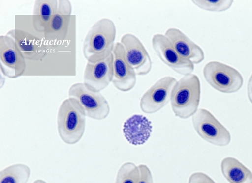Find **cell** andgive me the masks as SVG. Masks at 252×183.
Here are the masks:
<instances>
[{
    "label": "cell",
    "mask_w": 252,
    "mask_h": 183,
    "mask_svg": "<svg viewBox=\"0 0 252 183\" xmlns=\"http://www.w3.org/2000/svg\"><path fill=\"white\" fill-rule=\"evenodd\" d=\"M116 35V27L111 19L104 18L96 22L88 32L83 44V54L88 62H97L112 53Z\"/></svg>",
    "instance_id": "cell-1"
},
{
    "label": "cell",
    "mask_w": 252,
    "mask_h": 183,
    "mask_svg": "<svg viewBox=\"0 0 252 183\" xmlns=\"http://www.w3.org/2000/svg\"><path fill=\"white\" fill-rule=\"evenodd\" d=\"M86 117L76 99L69 97L63 102L57 115L58 131L63 141L73 145L80 140L85 131Z\"/></svg>",
    "instance_id": "cell-2"
},
{
    "label": "cell",
    "mask_w": 252,
    "mask_h": 183,
    "mask_svg": "<svg viewBox=\"0 0 252 183\" xmlns=\"http://www.w3.org/2000/svg\"><path fill=\"white\" fill-rule=\"evenodd\" d=\"M201 93L200 80L197 75H187L177 81L170 101L175 115L184 119L193 116L198 110Z\"/></svg>",
    "instance_id": "cell-3"
},
{
    "label": "cell",
    "mask_w": 252,
    "mask_h": 183,
    "mask_svg": "<svg viewBox=\"0 0 252 183\" xmlns=\"http://www.w3.org/2000/svg\"><path fill=\"white\" fill-rule=\"evenodd\" d=\"M203 74L210 85L223 93L237 92L244 83L243 76L238 70L217 61L207 63L203 68Z\"/></svg>",
    "instance_id": "cell-4"
},
{
    "label": "cell",
    "mask_w": 252,
    "mask_h": 183,
    "mask_svg": "<svg viewBox=\"0 0 252 183\" xmlns=\"http://www.w3.org/2000/svg\"><path fill=\"white\" fill-rule=\"evenodd\" d=\"M197 134L209 143L219 147L228 146L232 137L228 131L208 110L200 108L192 116Z\"/></svg>",
    "instance_id": "cell-5"
},
{
    "label": "cell",
    "mask_w": 252,
    "mask_h": 183,
    "mask_svg": "<svg viewBox=\"0 0 252 183\" xmlns=\"http://www.w3.org/2000/svg\"><path fill=\"white\" fill-rule=\"evenodd\" d=\"M69 97L76 99L86 116L101 120L109 115L111 108L107 100L100 93L89 90L83 83L73 84L69 89Z\"/></svg>",
    "instance_id": "cell-6"
},
{
    "label": "cell",
    "mask_w": 252,
    "mask_h": 183,
    "mask_svg": "<svg viewBox=\"0 0 252 183\" xmlns=\"http://www.w3.org/2000/svg\"><path fill=\"white\" fill-rule=\"evenodd\" d=\"M0 69L10 78L22 76L26 69L25 58L14 38L8 33L0 36Z\"/></svg>",
    "instance_id": "cell-7"
},
{
    "label": "cell",
    "mask_w": 252,
    "mask_h": 183,
    "mask_svg": "<svg viewBox=\"0 0 252 183\" xmlns=\"http://www.w3.org/2000/svg\"><path fill=\"white\" fill-rule=\"evenodd\" d=\"M177 82L174 77L170 76L158 80L141 98V111L152 114L162 109L171 101L172 92Z\"/></svg>",
    "instance_id": "cell-8"
},
{
    "label": "cell",
    "mask_w": 252,
    "mask_h": 183,
    "mask_svg": "<svg viewBox=\"0 0 252 183\" xmlns=\"http://www.w3.org/2000/svg\"><path fill=\"white\" fill-rule=\"evenodd\" d=\"M120 43L126 60L137 75H148L152 69V60L140 40L133 34L126 33L122 36Z\"/></svg>",
    "instance_id": "cell-9"
},
{
    "label": "cell",
    "mask_w": 252,
    "mask_h": 183,
    "mask_svg": "<svg viewBox=\"0 0 252 183\" xmlns=\"http://www.w3.org/2000/svg\"><path fill=\"white\" fill-rule=\"evenodd\" d=\"M152 45L162 62L177 73L184 76L192 74L194 71V65L177 53L164 34H155L152 39Z\"/></svg>",
    "instance_id": "cell-10"
},
{
    "label": "cell",
    "mask_w": 252,
    "mask_h": 183,
    "mask_svg": "<svg viewBox=\"0 0 252 183\" xmlns=\"http://www.w3.org/2000/svg\"><path fill=\"white\" fill-rule=\"evenodd\" d=\"M114 55L97 62H88L83 74V83L90 90L100 92L112 82Z\"/></svg>",
    "instance_id": "cell-11"
},
{
    "label": "cell",
    "mask_w": 252,
    "mask_h": 183,
    "mask_svg": "<svg viewBox=\"0 0 252 183\" xmlns=\"http://www.w3.org/2000/svg\"><path fill=\"white\" fill-rule=\"evenodd\" d=\"M114 55L112 83L118 90L127 92L132 90L137 82V74L126 60L123 46L116 43Z\"/></svg>",
    "instance_id": "cell-12"
},
{
    "label": "cell",
    "mask_w": 252,
    "mask_h": 183,
    "mask_svg": "<svg viewBox=\"0 0 252 183\" xmlns=\"http://www.w3.org/2000/svg\"><path fill=\"white\" fill-rule=\"evenodd\" d=\"M164 35L183 58L194 65L199 64L204 60L202 49L180 29L169 28L165 31Z\"/></svg>",
    "instance_id": "cell-13"
},
{
    "label": "cell",
    "mask_w": 252,
    "mask_h": 183,
    "mask_svg": "<svg viewBox=\"0 0 252 183\" xmlns=\"http://www.w3.org/2000/svg\"><path fill=\"white\" fill-rule=\"evenodd\" d=\"M153 129L152 122L148 118L142 115L134 114L125 121L123 132L130 144L141 146L151 137Z\"/></svg>",
    "instance_id": "cell-14"
},
{
    "label": "cell",
    "mask_w": 252,
    "mask_h": 183,
    "mask_svg": "<svg viewBox=\"0 0 252 183\" xmlns=\"http://www.w3.org/2000/svg\"><path fill=\"white\" fill-rule=\"evenodd\" d=\"M8 33L14 38L25 58L38 60L45 56L46 46L39 38L20 30H11Z\"/></svg>",
    "instance_id": "cell-15"
},
{
    "label": "cell",
    "mask_w": 252,
    "mask_h": 183,
    "mask_svg": "<svg viewBox=\"0 0 252 183\" xmlns=\"http://www.w3.org/2000/svg\"><path fill=\"white\" fill-rule=\"evenodd\" d=\"M58 8L57 0H37L33 11V24L38 32H46Z\"/></svg>",
    "instance_id": "cell-16"
},
{
    "label": "cell",
    "mask_w": 252,
    "mask_h": 183,
    "mask_svg": "<svg viewBox=\"0 0 252 183\" xmlns=\"http://www.w3.org/2000/svg\"><path fill=\"white\" fill-rule=\"evenodd\" d=\"M221 170L230 183H252V173L237 159L226 157L221 161Z\"/></svg>",
    "instance_id": "cell-17"
},
{
    "label": "cell",
    "mask_w": 252,
    "mask_h": 183,
    "mask_svg": "<svg viewBox=\"0 0 252 183\" xmlns=\"http://www.w3.org/2000/svg\"><path fill=\"white\" fill-rule=\"evenodd\" d=\"M31 172L29 167L25 164L10 166L0 172V183H27Z\"/></svg>",
    "instance_id": "cell-18"
},
{
    "label": "cell",
    "mask_w": 252,
    "mask_h": 183,
    "mask_svg": "<svg viewBox=\"0 0 252 183\" xmlns=\"http://www.w3.org/2000/svg\"><path fill=\"white\" fill-rule=\"evenodd\" d=\"M71 13L72 6L69 1H59L57 12L53 17L47 31L56 32L61 30L65 24L67 17L70 16Z\"/></svg>",
    "instance_id": "cell-19"
},
{
    "label": "cell",
    "mask_w": 252,
    "mask_h": 183,
    "mask_svg": "<svg viewBox=\"0 0 252 183\" xmlns=\"http://www.w3.org/2000/svg\"><path fill=\"white\" fill-rule=\"evenodd\" d=\"M139 177L138 167L132 162H126L119 169L115 183H137Z\"/></svg>",
    "instance_id": "cell-20"
},
{
    "label": "cell",
    "mask_w": 252,
    "mask_h": 183,
    "mask_svg": "<svg viewBox=\"0 0 252 183\" xmlns=\"http://www.w3.org/2000/svg\"><path fill=\"white\" fill-rule=\"evenodd\" d=\"M232 0H194L192 2L200 9L211 12L227 10L233 3Z\"/></svg>",
    "instance_id": "cell-21"
},
{
    "label": "cell",
    "mask_w": 252,
    "mask_h": 183,
    "mask_svg": "<svg viewBox=\"0 0 252 183\" xmlns=\"http://www.w3.org/2000/svg\"><path fill=\"white\" fill-rule=\"evenodd\" d=\"M139 177L137 183H154L152 173L150 168L145 165L138 166Z\"/></svg>",
    "instance_id": "cell-22"
},
{
    "label": "cell",
    "mask_w": 252,
    "mask_h": 183,
    "mask_svg": "<svg viewBox=\"0 0 252 183\" xmlns=\"http://www.w3.org/2000/svg\"><path fill=\"white\" fill-rule=\"evenodd\" d=\"M188 183H216L213 179L203 172H195L191 175Z\"/></svg>",
    "instance_id": "cell-23"
},
{
    "label": "cell",
    "mask_w": 252,
    "mask_h": 183,
    "mask_svg": "<svg viewBox=\"0 0 252 183\" xmlns=\"http://www.w3.org/2000/svg\"><path fill=\"white\" fill-rule=\"evenodd\" d=\"M247 94L249 100L252 105V74H251L248 83Z\"/></svg>",
    "instance_id": "cell-24"
},
{
    "label": "cell",
    "mask_w": 252,
    "mask_h": 183,
    "mask_svg": "<svg viewBox=\"0 0 252 183\" xmlns=\"http://www.w3.org/2000/svg\"><path fill=\"white\" fill-rule=\"evenodd\" d=\"M33 183H47L46 181L41 179H37L35 180Z\"/></svg>",
    "instance_id": "cell-25"
}]
</instances>
